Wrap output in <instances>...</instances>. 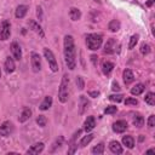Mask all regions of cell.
Returning a JSON list of instances; mask_svg holds the SVG:
<instances>
[{"label":"cell","instance_id":"1","mask_svg":"<svg viewBox=\"0 0 155 155\" xmlns=\"http://www.w3.org/2000/svg\"><path fill=\"white\" fill-rule=\"evenodd\" d=\"M64 61L68 69L74 70L76 68V57H75V44L71 35L64 36Z\"/></svg>","mask_w":155,"mask_h":155},{"label":"cell","instance_id":"2","mask_svg":"<svg viewBox=\"0 0 155 155\" xmlns=\"http://www.w3.org/2000/svg\"><path fill=\"white\" fill-rule=\"evenodd\" d=\"M69 98V76L68 74H64L58 88V99L61 103H65Z\"/></svg>","mask_w":155,"mask_h":155},{"label":"cell","instance_id":"3","mask_svg":"<svg viewBox=\"0 0 155 155\" xmlns=\"http://www.w3.org/2000/svg\"><path fill=\"white\" fill-rule=\"evenodd\" d=\"M102 42H103V38H102L101 34L92 33V34L86 35V46H87V48L91 50V51L98 50V48L102 46Z\"/></svg>","mask_w":155,"mask_h":155},{"label":"cell","instance_id":"4","mask_svg":"<svg viewBox=\"0 0 155 155\" xmlns=\"http://www.w3.org/2000/svg\"><path fill=\"white\" fill-rule=\"evenodd\" d=\"M44 56L46 58V61L48 62V65H50V69L52 71H58V63H57V59L53 54V52L50 50V48H44Z\"/></svg>","mask_w":155,"mask_h":155},{"label":"cell","instance_id":"5","mask_svg":"<svg viewBox=\"0 0 155 155\" xmlns=\"http://www.w3.org/2000/svg\"><path fill=\"white\" fill-rule=\"evenodd\" d=\"M30 65L34 73H39L41 70V58L36 52H31L30 54Z\"/></svg>","mask_w":155,"mask_h":155},{"label":"cell","instance_id":"6","mask_svg":"<svg viewBox=\"0 0 155 155\" xmlns=\"http://www.w3.org/2000/svg\"><path fill=\"white\" fill-rule=\"evenodd\" d=\"M117 47H119V44L116 42V40H115L114 38H110V39L107 40V42H105V45H104V53H107V54H113V53L116 52Z\"/></svg>","mask_w":155,"mask_h":155},{"label":"cell","instance_id":"7","mask_svg":"<svg viewBox=\"0 0 155 155\" xmlns=\"http://www.w3.org/2000/svg\"><path fill=\"white\" fill-rule=\"evenodd\" d=\"M11 35V27H10V22L8 21H4L1 24V30H0V40L5 41L10 38Z\"/></svg>","mask_w":155,"mask_h":155},{"label":"cell","instance_id":"8","mask_svg":"<svg viewBox=\"0 0 155 155\" xmlns=\"http://www.w3.org/2000/svg\"><path fill=\"white\" fill-rule=\"evenodd\" d=\"M13 132V124L11 121H4L0 126V136L8 137Z\"/></svg>","mask_w":155,"mask_h":155},{"label":"cell","instance_id":"9","mask_svg":"<svg viewBox=\"0 0 155 155\" xmlns=\"http://www.w3.org/2000/svg\"><path fill=\"white\" fill-rule=\"evenodd\" d=\"M127 127H128V125L125 120H117L113 124V131L115 133H124L127 130Z\"/></svg>","mask_w":155,"mask_h":155},{"label":"cell","instance_id":"10","mask_svg":"<svg viewBox=\"0 0 155 155\" xmlns=\"http://www.w3.org/2000/svg\"><path fill=\"white\" fill-rule=\"evenodd\" d=\"M28 25H29V28H30L33 31H35L36 34H39V35H40V38H44V36H45V34H44V30H42L41 25H40L38 22H35L34 19H29V21H28Z\"/></svg>","mask_w":155,"mask_h":155},{"label":"cell","instance_id":"11","mask_svg":"<svg viewBox=\"0 0 155 155\" xmlns=\"http://www.w3.org/2000/svg\"><path fill=\"white\" fill-rule=\"evenodd\" d=\"M10 50H11L12 56H13L15 59H17V61L22 59V51H21V46L18 45V42H16V41L12 42L11 46H10Z\"/></svg>","mask_w":155,"mask_h":155},{"label":"cell","instance_id":"12","mask_svg":"<svg viewBox=\"0 0 155 155\" xmlns=\"http://www.w3.org/2000/svg\"><path fill=\"white\" fill-rule=\"evenodd\" d=\"M44 148H45V145H44V143L42 142H38V143H34L25 153L27 154H31V155H35V154H39V153H41L42 150H44Z\"/></svg>","mask_w":155,"mask_h":155},{"label":"cell","instance_id":"13","mask_svg":"<svg viewBox=\"0 0 155 155\" xmlns=\"http://www.w3.org/2000/svg\"><path fill=\"white\" fill-rule=\"evenodd\" d=\"M4 68H5V71L7 74H11L15 71L16 69V64H15V61L12 57H7L6 61H5V64H4Z\"/></svg>","mask_w":155,"mask_h":155},{"label":"cell","instance_id":"14","mask_svg":"<svg viewBox=\"0 0 155 155\" xmlns=\"http://www.w3.org/2000/svg\"><path fill=\"white\" fill-rule=\"evenodd\" d=\"M94 126H96V119H94V116H92V115L91 116H87V119L84 122V130L86 132H90V131H92L94 128Z\"/></svg>","mask_w":155,"mask_h":155},{"label":"cell","instance_id":"15","mask_svg":"<svg viewBox=\"0 0 155 155\" xmlns=\"http://www.w3.org/2000/svg\"><path fill=\"white\" fill-rule=\"evenodd\" d=\"M109 149L113 154H122L124 153V149H122L121 144L117 140H111L109 143Z\"/></svg>","mask_w":155,"mask_h":155},{"label":"cell","instance_id":"16","mask_svg":"<svg viewBox=\"0 0 155 155\" xmlns=\"http://www.w3.org/2000/svg\"><path fill=\"white\" fill-rule=\"evenodd\" d=\"M115 68V65H114V63L113 62H110V61H104L103 63H102V71H103V74L104 75H110V73L113 71V69Z\"/></svg>","mask_w":155,"mask_h":155},{"label":"cell","instance_id":"17","mask_svg":"<svg viewBox=\"0 0 155 155\" xmlns=\"http://www.w3.org/2000/svg\"><path fill=\"white\" fill-rule=\"evenodd\" d=\"M30 116H31V109H30V108H28V107H24V108L22 109L21 116L18 117V121H19L21 124H23V122H25L27 120H29V119H30Z\"/></svg>","mask_w":155,"mask_h":155},{"label":"cell","instance_id":"18","mask_svg":"<svg viewBox=\"0 0 155 155\" xmlns=\"http://www.w3.org/2000/svg\"><path fill=\"white\" fill-rule=\"evenodd\" d=\"M122 78H124L125 85H130V84H132L133 80H134V75H133V73H132L131 69H125L124 73H122Z\"/></svg>","mask_w":155,"mask_h":155},{"label":"cell","instance_id":"19","mask_svg":"<svg viewBox=\"0 0 155 155\" xmlns=\"http://www.w3.org/2000/svg\"><path fill=\"white\" fill-rule=\"evenodd\" d=\"M51 107H52V97H51V96H46V97L44 98V101L40 103L39 109H40L41 111H45V110H48Z\"/></svg>","mask_w":155,"mask_h":155},{"label":"cell","instance_id":"20","mask_svg":"<svg viewBox=\"0 0 155 155\" xmlns=\"http://www.w3.org/2000/svg\"><path fill=\"white\" fill-rule=\"evenodd\" d=\"M88 105H90V102L87 101V98L85 97V96H80V103H79V114H84L86 110H87V108H88Z\"/></svg>","mask_w":155,"mask_h":155},{"label":"cell","instance_id":"21","mask_svg":"<svg viewBox=\"0 0 155 155\" xmlns=\"http://www.w3.org/2000/svg\"><path fill=\"white\" fill-rule=\"evenodd\" d=\"M27 12H28V6L27 5H19L16 8L15 16H16V18H23L27 15Z\"/></svg>","mask_w":155,"mask_h":155},{"label":"cell","instance_id":"22","mask_svg":"<svg viewBox=\"0 0 155 155\" xmlns=\"http://www.w3.org/2000/svg\"><path fill=\"white\" fill-rule=\"evenodd\" d=\"M69 17L71 21H79L81 18V11L76 7H70L69 8Z\"/></svg>","mask_w":155,"mask_h":155},{"label":"cell","instance_id":"23","mask_svg":"<svg viewBox=\"0 0 155 155\" xmlns=\"http://www.w3.org/2000/svg\"><path fill=\"white\" fill-rule=\"evenodd\" d=\"M63 142H64V137L63 136H59L58 138H56V140L52 143V147L50 148V153H54L57 149H59L63 145Z\"/></svg>","mask_w":155,"mask_h":155},{"label":"cell","instance_id":"24","mask_svg":"<svg viewBox=\"0 0 155 155\" xmlns=\"http://www.w3.org/2000/svg\"><path fill=\"white\" fill-rule=\"evenodd\" d=\"M122 144L128 148V149H132L134 147V138L132 136H124L122 137Z\"/></svg>","mask_w":155,"mask_h":155},{"label":"cell","instance_id":"25","mask_svg":"<svg viewBox=\"0 0 155 155\" xmlns=\"http://www.w3.org/2000/svg\"><path fill=\"white\" fill-rule=\"evenodd\" d=\"M120 22L117 21V19H111L110 22H109V24H108V29L110 30V31H113V33H116L119 29H120Z\"/></svg>","mask_w":155,"mask_h":155},{"label":"cell","instance_id":"26","mask_svg":"<svg viewBox=\"0 0 155 155\" xmlns=\"http://www.w3.org/2000/svg\"><path fill=\"white\" fill-rule=\"evenodd\" d=\"M144 88H145V86H144L143 84H137L134 87L131 88V94H133V96H139L140 93H143Z\"/></svg>","mask_w":155,"mask_h":155},{"label":"cell","instance_id":"27","mask_svg":"<svg viewBox=\"0 0 155 155\" xmlns=\"http://www.w3.org/2000/svg\"><path fill=\"white\" fill-rule=\"evenodd\" d=\"M133 125L136 127H138V128L143 127V125H144V117L140 114H136L134 117H133Z\"/></svg>","mask_w":155,"mask_h":155},{"label":"cell","instance_id":"28","mask_svg":"<svg viewBox=\"0 0 155 155\" xmlns=\"http://www.w3.org/2000/svg\"><path fill=\"white\" fill-rule=\"evenodd\" d=\"M144 102L149 105H154L155 104V94L153 92H148L144 97Z\"/></svg>","mask_w":155,"mask_h":155},{"label":"cell","instance_id":"29","mask_svg":"<svg viewBox=\"0 0 155 155\" xmlns=\"http://www.w3.org/2000/svg\"><path fill=\"white\" fill-rule=\"evenodd\" d=\"M93 139V134H91V133H88L87 136H85V137H82L81 138V140H80V143H79V145L81 147V148H84V147H86L91 140Z\"/></svg>","mask_w":155,"mask_h":155},{"label":"cell","instance_id":"30","mask_svg":"<svg viewBox=\"0 0 155 155\" xmlns=\"http://www.w3.org/2000/svg\"><path fill=\"white\" fill-rule=\"evenodd\" d=\"M92 154H94V155H101V154H103L104 153V144L103 143H98L96 147H93L92 148Z\"/></svg>","mask_w":155,"mask_h":155},{"label":"cell","instance_id":"31","mask_svg":"<svg viewBox=\"0 0 155 155\" xmlns=\"http://www.w3.org/2000/svg\"><path fill=\"white\" fill-rule=\"evenodd\" d=\"M138 39H139V35H138V34H133V35L130 38V44H128V48H130V50H132V48L137 45Z\"/></svg>","mask_w":155,"mask_h":155},{"label":"cell","instance_id":"32","mask_svg":"<svg viewBox=\"0 0 155 155\" xmlns=\"http://www.w3.org/2000/svg\"><path fill=\"white\" fill-rule=\"evenodd\" d=\"M36 124H38L40 127H45L46 124H47V119H46V116H44V115H39V116L36 117Z\"/></svg>","mask_w":155,"mask_h":155},{"label":"cell","instance_id":"33","mask_svg":"<svg viewBox=\"0 0 155 155\" xmlns=\"http://www.w3.org/2000/svg\"><path fill=\"white\" fill-rule=\"evenodd\" d=\"M149 52H150V46H149L148 44L143 42V44L140 45V53H142L143 56H145V54H148Z\"/></svg>","mask_w":155,"mask_h":155},{"label":"cell","instance_id":"34","mask_svg":"<svg viewBox=\"0 0 155 155\" xmlns=\"http://www.w3.org/2000/svg\"><path fill=\"white\" fill-rule=\"evenodd\" d=\"M122 99H124V96L122 94H111V96H109V101H111V102L120 103Z\"/></svg>","mask_w":155,"mask_h":155},{"label":"cell","instance_id":"35","mask_svg":"<svg viewBox=\"0 0 155 155\" xmlns=\"http://www.w3.org/2000/svg\"><path fill=\"white\" fill-rule=\"evenodd\" d=\"M76 86H78V88L79 90H84V87H85V81H84V79H82V76H76Z\"/></svg>","mask_w":155,"mask_h":155},{"label":"cell","instance_id":"36","mask_svg":"<svg viewBox=\"0 0 155 155\" xmlns=\"http://www.w3.org/2000/svg\"><path fill=\"white\" fill-rule=\"evenodd\" d=\"M116 111H117V107H115V105H108L104 109V113L105 114H115Z\"/></svg>","mask_w":155,"mask_h":155},{"label":"cell","instance_id":"37","mask_svg":"<svg viewBox=\"0 0 155 155\" xmlns=\"http://www.w3.org/2000/svg\"><path fill=\"white\" fill-rule=\"evenodd\" d=\"M125 104H126V105H137V104H138V101H137L136 98L130 97V98H126Z\"/></svg>","mask_w":155,"mask_h":155},{"label":"cell","instance_id":"38","mask_svg":"<svg viewBox=\"0 0 155 155\" xmlns=\"http://www.w3.org/2000/svg\"><path fill=\"white\" fill-rule=\"evenodd\" d=\"M76 149H78V144H76L75 142L70 143V145H69V149H68V154H75Z\"/></svg>","mask_w":155,"mask_h":155},{"label":"cell","instance_id":"39","mask_svg":"<svg viewBox=\"0 0 155 155\" xmlns=\"http://www.w3.org/2000/svg\"><path fill=\"white\" fill-rule=\"evenodd\" d=\"M147 124H148V126H149L150 128H153V127L155 126V115H150Z\"/></svg>","mask_w":155,"mask_h":155},{"label":"cell","instance_id":"40","mask_svg":"<svg viewBox=\"0 0 155 155\" xmlns=\"http://www.w3.org/2000/svg\"><path fill=\"white\" fill-rule=\"evenodd\" d=\"M36 16H38L39 21H42V19H44V17H42V8H41L40 6L36 7Z\"/></svg>","mask_w":155,"mask_h":155},{"label":"cell","instance_id":"41","mask_svg":"<svg viewBox=\"0 0 155 155\" xmlns=\"http://www.w3.org/2000/svg\"><path fill=\"white\" fill-rule=\"evenodd\" d=\"M111 90L115 91V92L120 90V86H119V84H117L116 81H113V84H111Z\"/></svg>","mask_w":155,"mask_h":155},{"label":"cell","instance_id":"42","mask_svg":"<svg viewBox=\"0 0 155 155\" xmlns=\"http://www.w3.org/2000/svg\"><path fill=\"white\" fill-rule=\"evenodd\" d=\"M88 96L92 97V98H97V97L99 96V92H98V91H90V92H88Z\"/></svg>","mask_w":155,"mask_h":155},{"label":"cell","instance_id":"43","mask_svg":"<svg viewBox=\"0 0 155 155\" xmlns=\"http://www.w3.org/2000/svg\"><path fill=\"white\" fill-rule=\"evenodd\" d=\"M153 2H154V0H148V1H147V6H148V7H151V6H153Z\"/></svg>","mask_w":155,"mask_h":155},{"label":"cell","instance_id":"44","mask_svg":"<svg viewBox=\"0 0 155 155\" xmlns=\"http://www.w3.org/2000/svg\"><path fill=\"white\" fill-rule=\"evenodd\" d=\"M145 153H147V154H150V153H155V150H154V149H148Z\"/></svg>","mask_w":155,"mask_h":155},{"label":"cell","instance_id":"45","mask_svg":"<svg viewBox=\"0 0 155 155\" xmlns=\"http://www.w3.org/2000/svg\"><path fill=\"white\" fill-rule=\"evenodd\" d=\"M94 1H96V2H98V4L101 2V0H94Z\"/></svg>","mask_w":155,"mask_h":155},{"label":"cell","instance_id":"46","mask_svg":"<svg viewBox=\"0 0 155 155\" xmlns=\"http://www.w3.org/2000/svg\"><path fill=\"white\" fill-rule=\"evenodd\" d=\"M0 78H1V69H0Z\"/></svg>","mask_w":155,"mask_h":155}]
</instances>
